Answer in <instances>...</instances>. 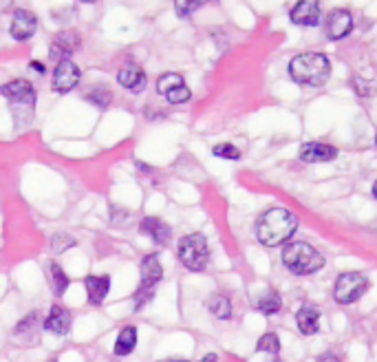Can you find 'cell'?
<instances>
[{
    "mask_svg": "<svg viewBox=\"0 0 377 362\" xmlns=\"http://www.w3.org/2000/svg\"><path fill=\"white\" fill-rule=\"evenodd\" d=\"M289 76L302 87H322L331 78V62L322 53H300L289 62Z\"/></svg>",
    "mask_w": 377,
    "mask_h": 362,
    "instance_id": "2",
    "label": "cell"
},
{
    "mask_svg": "<svg viewBox=\"0 0 377 362\" xmlns=\"http://www.w3.org/2000/svg\"><path fill=\"white\" fill-rule=\"evenodd\" d=\"M164 362H188V360H164Z\"/></svg>",
    "mask_w": 377,
    "mask_h": 362,
    "instance_id": "34",
    "label": "cell"
},
{
    "mask_svg": "<svg viewBox=\"0 0 377 362\" xmlns=\"http://www.w3.org/2000/svg\"><path fill=\"white\" fill-rule=\"evenodd\" d=\"M371 281L369 276H364L362 272H344L337 276L335 287H333V298L340 305H351L369 292Z\"/></svg>",
    "mask_w": 377,
    "mask_h": 362,
    "instance_id": "5",
    "label": "cell"
},
{
    "mask_svg": "<svg viewBox=\"0 0 377 362\" xmlns=\"http://www.w3.org/2000/svg\"><path fill=\"white\" fill-rule=\"evenodd\" d=\"M29 67H31L33 71H38V74H44V67H42L40 62H31Z\"/></svg>",
    "mask_w": 377,
    "mask_h": 362,
    "instance_id": "32",
    "label": "cell"
},
{
    "mask_svg": "<svg viewBox=\"0 0 377 362\" xmlns=\"http://www.w3.org/2000/svg\"><path fill=\"white\" fill-rule=\"evenodd\" d=\"M35 325H38V311H31L29 316H24L14 329V336L16 338H27L29 343L38 341V329H35Z\"/></svg>",
    "mask_w": 377,
    "mask_h": 362,
    "instance_id": "21",
    "label": "cell"
},
{
    "mask_svg": "<svg viewBox=\"0 0 377 362\" xmlns=\"http://www.w3.org/2000/svg\"><path fill=\"white\" fill-rule=\"evenodd\" d=\"M298 230V216L287 208H272L267 210L256 223V239L265 248H278Z\"/></svg>",
    "mask_w": 377,
    "mask_h": 362,
    "instance_id": "1",
    "label": "cell"
},
{
    "mask_svg": "<svg viewBox=\"0 0 377 362\" xmlns=\"http://www.w3.org/2000/svg\"><path fill=\"white\" fill-rule=\"evenodd\" d=\"M270 362H283V360H278V358H276V360H270Z\"/></svg>",
    "mask_w": 377,
    "mask_h": 362,
    "instance_id": "36",
    "label": "cell"
},
{
    "mask_svg": "<svg viewBox=\"0 0 377 362\" xmlns=\"http://www.w3.org/2000/svg\"><path fill=\"white\" fill-rule=\"evenodd\" d=\"M137 345V329L135 327H124L117 334L115 341V354L117 356H128Z\"/></svg>",
    "mask_w": 377,
    "mask_h": 362,
    "instance_id": "22",
    "label": "cell"
},
{
    "mask_svg": "<svg viewBox=\"0 0 377 362\" xmlns=\"http://www.w3.org/2000/svg\"><path fill=\"white\" fill-rule=\"evenodd\" d=\"M199 362H218V356L216 354H208V356H203Z\"/></svg>",
    "mask_w": 377,
    "mask_h": 362,
    "instance_id": "31",
    "label": "cell"
},
{
    "mask_svg": "<svg viewBox=\"0 0 377 362\" xmlns=\"http://www.w3.org/2000/svg\"><path fill=\"white\" fill-rule=\"evenodd\" d=\"M49 362H58V360H55V358H53V360H49Z\"/></svg>",
    "mask_w": 377,
    "mask_h": 362,
    "instance_id": "37",
    "label": "cell"
},
{
    "mask_svg": "<svg viewBox=\"0 0 377 362\" xmlns=\"http://www.w3.org/2000/svg\"><path fill=\"white\" fill-rule=\"evenodd\" d=\"M283 265L296 276H311L324 268V257L305 241H291L283 250Z\"/></svg>",
    "mask_w": 377,
    "mask_h": 362,
    "instance_id": "3",
    "label": "cell"
},
{
    "mask_svg": "<svg viewBox=\"0 0 377 362\" xmlns=\"http://www.w3.org/2000/svg\"><path fill=\"white\" fill-rule=\"evenodd\" d=\"M49 279H51V289H53V294L55 296H62L67 292V287H69V276L64 274V270L60 268L58 263H49Z\"/></svg>",
    "mask_w": 377,
    "mask_h": 362,
    "instance_id": "24",
    "label": "cell"
},
{
    "mask_svg": "<svg viewBox=\"0 0 377 362\" xmlns=\"http://www.w3.org/2000/svg\"><path fill=\"white\" fill-rule=\"evenodd\" d=\"M111 212H113V223H126L128 221V216H130V212L128 210H119L117 206H113L111 208Z\"/></svg>",
    "mask_w": 377,
    "mask_h": 362,
    "instance_id": "29",
    "label": "cell"
},
{
    "mask_svg": "<svg viewBox=\"0 0 377 362\" xmlns=\"http://www.w3.org/2000/svg\"><path fill=\"white\" fill-rule=\"evenodd\" d=\"M212 153L216 157H221V160H232V162L240 160V150L234 146V144H216V146L212 148Z\"/></svg>",
    "mask_w": 377,
    "mask_h": 362,
    "instance_id": "28",
    "label": "cell"
},
{
    "mask_svg": "<svg viewBox=\"0 0 377 362\" xmlns=\"http://www.w3.org/2000/svg\"><path fill=\"white\" fill-rule=\"evenodd\" d=\"M38 29V18H35L31 11L27 9H16L14 11V18H11V38L16 40H29L31 35Z\"/></svg>",
    "mask_w": 377,
    "mask_h": 362,
    "instance_id": "13",
    "label": "cell"
},
{
    "mask_svg": "<svg viewBox=\"0 0 377 362\" xmlns=\"http://www.w3.org/2000/svg\"><path fill=\"white\" fill-rule=\"evenodd\" d=\"M318 362H342V360H340L333 352H326V354H322V356L318 358Z\"/></svg>",
    "mask_w": 377,
    "mask_h": 362,
    "instance_id": "30",
    "label": "cell"
},
{
    "mask_svg": "<svg viewBox=\"0 0 377 362\" xmlns=\"http://www.w3.org/2000/svg\"><path fill=\"white\" fill-rule=\"evenodd\" d=\"M80 49V35L76 31H62L58 33L53 42H51V51H49V55H51V60H69L73 51Z\"/></svg>",
    "mask_w": 377,
    "mask_h": 362,
    "instance_id": "14",
    "label": "cell"
},
{
    "mask_svg": "<svg viewBox=\"0 0 377 362\" xmlns=\"http://www.w3.org/2000/svg\"><path fill=\"white\" fill-rule=\"evenodd\" d=\"M82 3H95V0H82Z\"/></svg>",
    "mask_w": 377,
    "mask_h": 362,
    "instance_id": "35",
    "label": "cell"
},
{
    "mask_svg": "<svg viewBox=\"0 0 377 362\" xmlns=\"http://www.w3.org/2000/svg\"><path fill=\"white\" fill-rule=\"evenodd\" d=\"M84 287H87V296L93 305H100L102 300L111 292V279L108 276H87L84 279Z\"/></svg>",
    "mask_w": 377,
    "mask_h": 362,
    "instance_id": "19",
    "label": "cell"
},
{
    "mask_svg": "<svg viewBox=\"0 0 377 362\" xmlns=\"http://www.w3.org/2000/svg\"><path fill=\"white\" fill-rule=\"evenodd\" d=\"M256 352L261 354H270V356H278L281 354V338H278L274 331H267L261 336V341L256 345Z\"/></svg>",
    "mask_w": 377,
    "mask_h": 362,
    "instance_id": "25",
    "label": "cell"
},
{
    "mask_svg": "<svg viewBox=\"0 0 377 362\" xmlns=\"http://www.w3.org/2000/svg\"><path fill=\"white\" fill-rule=\"evenodd\" d=\"M157 91H159V95H164L170 104H184L192 98L190 89L186 87L184 78L179 74H164L157 80Z\"/></svg>",
    "mask_w": 377,
    "mask_h": 362,
    "instance_id": "7",
    "label": "cell"
},
{
    "mask_svg": "<svg viewBox=\"0 0 377 362\" xmlns=\"http://www.w3.org/2000/svg\"><path fill=\"white\" fill-rule=\"evenodd\" d=\"M80 84V69L73 60H60L53 71V91L69 93Z\"/></svg>",
    "mask_w": 377,
    "mask_h": 362,
    "instance_id": "9",
    "label": "cell"
},
{
    "mask_svg": "<svg viewBox=\"0 0 377 362\" xmlns=\"http://www.w3.org/2000/svg\"><path fill=\"white\" fill-rule=\"evenodd\" d=\"M208 309L214 318L218 320H227V318H232V300H229L227 296L223 294H216L208 300Z\"/></svg>",
    "mask_w": 377,
    "mask_h": 362,
    "instance_id": "23",
    "label": "cell"
},
{
    "mask_svg": "<svg viewBox=\"0 0 377 362\" xmlns=\"http://www.w3.org/2000/svg\"><path fill=\"white\" fill-rule=\"evenodd\" d=\"M42 325H44V329H46V331H51V334H55V336H67V334L71 331L73 316H71V311H69V309L60 307V305H53L51 311H49L46 320H44Z\"/></svg>",
    "mask_w": 377,
    "mask_h": 362,
    "instance_id": "16",
    "label": "cell"
},
{
    "mask_svg": "<svg viewBox=\"0 0 377 362\" xmlns=\"http://www.w3.org/2000/svg\"><path fill=\"white\" fill-rule=\"evenodd\" d=\"M353 29V16L347 9H333L324 20V35L329 40H340Z\"/></svg>",
    "mask_w": 377,
    "mask_h": 362,
    "instance_id": "10",
    "label": "cell"
},
{
    "mask_svg": "<svg viewBox=\"0 0 377 362\" xmlns=\"http://www.w3.org/2000/svg\"><path fill=\"white\" fill-rule=\"evenodd\" d=\"M375 144H377V137H375Z\"/></svg>",
    "mask_w": 377,
    "mask_h": 362,
    "instance_id": "38",
    "label": "cell"
},
{
    "mask_svg": "<svg viewBox=\"0 0 377 362\" xmlns=\"http://www.w3.org/2000/svg\"><path fill=\"white\" fill-rule=\"evenodd\" d=\"M296 325H298L300 334H305V336L318 334V329H320V309L315 305H311V303H305L296 313Z\"/></svg>",
    "mask_w": 377,
    "mask_h": 362,
    "instance_id": "18",
    "label": "cell"
},
{
    "mask_svg": "<svg viewBox=\"0 0 377 362\" xmlns=\"http://www.w3.org/2000/svg\"><path fill=\"white\" fill-rule=\"evenodd\" d=\"M164 279V268L157 255H148L141 261V283L135 292V309L139 311L155 296V287Z\"/></svg>",
    "mask_w": 377,
    "mask_h": 362,
    "instance_id": "6",
    "label": "cell"
},
{
    "mask_svg": "<svg viewBox=\"0 0 377 362\" xmlns=\"http://www.w3.org/2000/svg\"><path fill=\"white\" fill-rule=\"evenodd\" d=\"M87 100L91 104H95L97 108H106V106H111V102H113V93L108 91L106 87H102V84H97V87H93L87 93Z\"/></svg>",
    "mask_w": 377,
    "mask_h": 362,
    "instance_id": "26",
    "label": "cell"
},
{
    "mask_svg": "<svg viewBox=\"0 0 377 362\" xmlns=\"http://www.w3.org/2000/svg\"><path fill=\"white\" fill-rule=\"evenodd\" d=\"M373 197L377 199V181H375V184H373Z\"/></svg>",
    "mask_w": 377,
    "mask_h": 362,
    "instance_id": "33",
    "label": "cell"
},
{
    "mask_svg": "<svg viewBox=\"0 0 377 362\" xmlns=\"http://www.w3.org/2000/svg\"><path fill=\"white\" fill-rule=\"evenodd\" d=\"M208 3H210V0H177L175 9H177V14L181 18H188V16L194 14V11L201 9L203 5H208Z\"/></svg>",
    "mask_w": 377,
    "mask_h": 362,
    "instance_id": "27",
    "label": "cell"
},
{
    "mask_svg": "<svg viewBox=\"0 0 377 362\" xmlns=\"http://www.w3.org/2000/svg\"><path fill=\"white\" fill-rule=\"evenodd\" d=\"M337 157V148L324 141H307L300 148V160L307 164H326Z\"/></svg>",
    "mask_w": 377,
    "mask_h": 362,
    "instance_id": "12",
    "label": "cell"
},
{
    "mask_svg": "<svg viewBox=\"0 0 377 362\" xmlns=\"http://www.w3.org/2000/svg\"><path fill=\"white\" fill-rule=\"evenodd\" d=\"M117 82L130 93H141L146 89V74L137 64H124L117 71Z\"/></svg>",
    "mask_w": 377,
    "mask_h": 362,
    "instance_id": "17",
    "label": "cell"
},
{
    "mask_svg": "<svg viewBox=\"0 0 377 362\" xmlns=\"http://www.w3.org/2000/svg\"><path fill=\"white\" fill-rule=\"evenodd\" d=\"M139 232L146 234V236H150V241L157 245H166L170 241V236H173L170 225L164 223L161 219H157V216H146V219H141Z\"/></svg>",
    "mask_w": 377,
    "mask_h": 362,
    "instance_id": "15",
    "label": "cell"
},
{
    "mask_svg": "<svg viewBox=\"0 0 377 362\" xmlns=\"http://www.w3.org/2000/svg\"><path fill=\"white\" fill-rule=\"evenodd\" d=\"M256 309L265 316H274L283 309V296L276 289H265V292L256 298Z\"/></svg>",
    "mask_w": 377,
    "mask_h": 362,
    "instance_id": "20",
    "label": "cell"
},
{
    "mask_svg": "<svg viewBox=\"0 0 377 362\" xmlns=\"http://www.w3.org/2000/svg\"><path fill=\"white\" fill-rule=\"evenodd\" d=\"M0 95H5V98L14 106H24V108H29V111L35 106V100H38L35 89L31 87V82H27V80H11V82H7L5 87L0 89Z\"/></svg>",
    "mask_w": 377,
    "mask_h": 362,
    "instance_id": "8",
    "label": "cell"
},
{
    "mask_svg": "<svg viewBox=\"0 0 377 362\" xmlns=\"http://www.w3.org/2000/svg\"><path fill=\"white\" fill-rule=\"evenodd\" d=\"M289 18L294 25L300 27H315L320 22L322 14H320V5L315 0H300V3L294 5V9L289 11Z\"/></svg>",
    "mask_w": 377,
    "mask_h": 362,
    "instance_id": "11",
    "label": "cell"
},
{
    "mask_svg": "<svg viewBox=\"0 0 377 362\" xmlns=\"http://www.w3.org/2000/svg\"><path fill=\"white\" fill-rule=\"evenodd\" d=\"M179 261L190 272H203L210 263V245L203 234H188L179 241Z\"/></svg>",
    "mask_w": 377,
    "mask_h": 362,
    "instance_id": "4",
    "label": "cell"
}]
</instances>
